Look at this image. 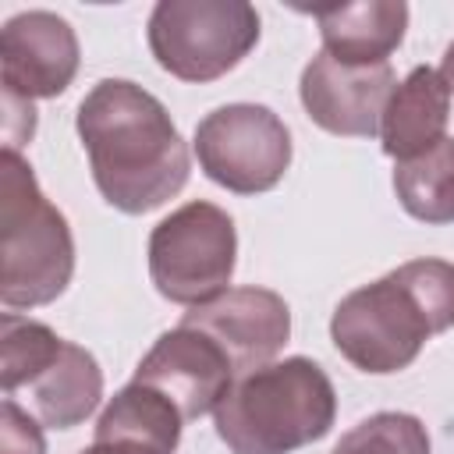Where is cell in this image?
<instances>
[{
  "label": "cell",
  "instance_id": "1",
  "mask_svg": "<svg viewBox=\"0 0 454 454\" xmlns=\"http://www.w3.org/2000/svg\"><path fill=\"white\" fill-rule=\"evenodd\" d=\"M74 128L92 181L114 209L142 216L188 184V145L149 89L128 78L96 82L78 103Z\"/></svg>",
  "mask_w": 454,
  "mask_h": 454
},
{
  "label": "cell",
  "instance_id": "2",
  "mask_svg": "<svg viewBox=\"0 0 454 454\" xmlns=\"http://www.w3.org/2000/svg\"><path fill=\"white\" fill-rule=\"evenodd\" d=\"M454 326V262L408 259L344 294L330 316L333 348L362 372L408 369L429 337Z\"/></svg>",
  "mask_w": 454,
  "mask_h": 454
},
{
  "label": "cell",
  "instance_id": "3",
  "mask_svg": "<svg viewBox=\"0 0 454 454\" xmlns=\"http://www.w3.org/2000/svg\"><path fill=\"white\" fill-rule=\"evenodd\" d=\"M337 394L326 369L291 355L231 383L213 411L231 454H294L333 429Z\"/></svg>",
  "mask_w": 454,
  "mask_h": 454
},
{
  "label": "cell",
  "instance_id": "4",
  "mask_svg": "<svg viewBox=\"0 0 454 454\" xmlns=\"http://www.w3.org/2000/svg\"><path fill=\"white\" fill-rule=\"evenodd\" d=\"M0 195V301L7 312L50 305L74 277L71 223L18 149H4Z\"/></svg>",
  "mask_w": 454,
  "mask_h": 454
},
{
  "label": "cell",
  "instance_id": "5",
  "mask_svg": "<svg viewBox=\"0 0 454 454\" xmlns=\"http://www.w3.org/2000/svg\"><path fill=\"white\" fill-rule=\"evenodd\" d=\"M259 11L245 0H160L145 39L156 64L181 82H216L259 43Z\"/></svg>",
  "mask_w": 454,
  "mask_h": 454
},
{
  "label": "cell",
  "instance_id": "6",
  "mask_svg": "<svg viewBox=\"0 0 454 454\" xmlns=\"http://www.w3.org/2000/svg\"><path fill=\"white\" fill-rule=\"evenodd\" d=\"M153 287L174 305H206L227 291L238 266V231L227 209L213 202H184L149 234Z\"/></svg>",
  "mask_w": 454,
  "mask_h": 454
},
{
  "label": "cell",
  "instance_id": "7",
  "mask_svg": "<svg viewBox=\"0 0 454 454\" xmlns=\"http://www.w3.org/2000/svg\"><path fill=\"white\" fill-rule=\"evenodd\" d=\"M192 145L202 174L234 195H262L277 188L291 167V131L262 103L209 110L195 124Z\"/></svg>",
  "mask_w": 454,
  "mask_h": 454
},
{
  "label": "cell",
  "instance_id": "8",
  "mask_svg": "<svg viewBox=\"0 0 454 454\" xmlns=\"http://www.w3.org/2000/svg\"><path fill=\"white\" fill-rule=\"evenodd\" d=\"M131 380L167 394L184 415V422H192L216 411V404L238 380V372L227 351L209 333L177 323L174 330L156 337V344L135 365Z\"/></svg>",
  "mask_w": 454,
  "mask_h": 454
},
{
  "label": "cell",
  "instance_id": "9",
  "mask_svg": "<svg viewBox=\"0 0 454 454\" xmlns=\"http://www.w3.org/2000/svg\"><path fill=\"white\" fill-rule=\"evenodd\" d=\"M397 78L390 64H344L319 50L298 82V96L312 124L344 138L380 135L383 106Z\"/></svg>",
  "mask_w": 454,
  "mask_h": 454
},
{
  "label": "cell",
  "instance_id": "10",
  "mask_svg": "<svg viewBox=\"0 0 454 454\" xmlns=\"http://www.w3.org/2000/svg\"><path fill=\"white\" fill-rule=\"evenodd\" d=\"M78 35L53 11H21L0 28V89L25 103L67 92L78 74Z\"/></svg>",
  "mask_w": 454,
  "mask_h": 454
},
{
  "label": "cell",
  "instance_id": "11",
  "mask_svg": "<svg viewBox=\"0 0 454 454\" xmlns=\"http://www.w3.org/2000/svg\"><path fill=\"white\" fill-rule=\"evenodd\" d=\"M184 326L209 333L231 358L234 372L245 376L277 362L291 337V309L270 287H227L206 305H195L181 316Z\"/></svg>",
  "mask_w": 454,
  "mask_h": 454
},
{
  "label": "cell",
  "instance_id": "12",
  "mask_svg": "<svg viewBox=\"0 0 454 454\" xmlns=\"http://www.w3.org/2000/svg\"><path fill=\"white\" fill-rule=\"evenodd\" d=\"M450 121V89L436 67H411L404 82L394 85L383 117H380V142L383 153L397 163L422 156L436 142L447 138Z\"/></svg>",
  "mask_w": 454,
  "mask_h": 454
},
{
  "label": "cell",
  "instance_id": "13",
  "mask_svg": "<svg viewBox=\"0 0 454 454\" xmlns=\"http://www.w3.org/2000/svg\"><path fill=\"white\" fill-rule=\"evenodd\" d=\"M319 25L323 50L344 64H387L404 43L408 4L404 0H355L309 11Z\"/></svg>",
  "mask_w": 454,
  "mask_h": 454
},
{
  "label": "cell",
  "instance_id": "14",
  "mask_svg": "<svg viewBox=\"0 0 454 454\" xmlns=\"http://www.w3.org/2000/svg\"><path fill=\"white\" fill-rule=\"evenodd\" d=\"M28 394L32 415L50 429H74L82 426L103 397V369L92 351L82 344L64 340L60 351L28 376L21 387Z\"/></svg>",
  "mask_w": 454,
  "mask_h": 454
},
{
  "label": "cell",
  "instance_id": "15",
  "mask_svg": "<svg viewBox=\"0 0 454 454\" xmlns=\"http://www.w3.org/2000/svg\"><path fill=\"white\" fill-rule=\"evenodd\" d=\"M181 426H184V415L177 411V404L167 394L131 380L99 411L96 440L131 436V440H145V443H156V447L174 454L181 443Z\"/></svg>",
  "mask_w": 454,
  "mask_h": 454
},
{
  "label": "cell",
  "instance_id": "16",
  "mask_svg": "<svg viewBox=\"0 0 454 454\" xmlns=\"http://www.w3.org/2000/svg\"><path fill=\"white\" fill-rule=\"evenodd\" d=\"M394 192L408 216L422 223H454V138L447 135L422 156L397 163Z\"/></svg>",
  "mask_w": 454,
  "mask_h": 454
},
{
  "label": "cell",
  "instance_id": "17",
  "mask_svg": "<svg viewBox=\"0 0 454 454\" xmlns=\"http://www.w3.org/2000/svg\"><path fill=\"white\" fill-rule=\"evenodd\" d=\"M330 454H429V433L408 411H376L351 426Z\"/></svg>",
  "mask_w": 454,
  "mask_h": 454
},
{
  "label": "cell",
  "instance_id": "18",
  "mask_svg": "<svg viewBox=\"0 0 454 454\" xmlns=\"http://www.w3.org/2000/svg\"><path fill=\"white\" fill-rule=\"evenodd\" d=\"M0 454H46L39 419L14 397H4L0 404Z\"/></svg>",
  "mask_w": 454,
  "mask_h": 454
},
{
  "label": "cell",
  "instance_id": "19",
  "mask_svg": "<svg viewBox=\"0 0 454 454\" xmlns=\"http://www.w3.org/2000/svg\"><path fill=\"white\" fill-rule=\"evenodd\" d=\"M35 135V110L32 103L4 92V149H18Z\"/></svg>",
  "mask_w": 454,
  "mask_h": 454
},
{
  "label": "cell",
  "instance_id": "20",
  "mask_svg": "<svg viewBox=\"0 0 454 454\" xmlns=\"http://www.w3.org/2000/svg\"><path fill=\"white\" fill-rule=\"evenodd\" d=\"M82 454H170V450L145 443V440H131V436H106V440L92 436V443Z\"/></svg>",
  "mask_w": 454,
  "mask_h": 454
},
{
  "label": "cell",
  "instance_id": "21",
  "mask_svg": "<svg viewBox=\"0 0 454 454\" xmlns=\"http://www.w3.org/2000/svg\"><path fill=\"white\" fill-rule=\"evenodd\" d=\"M440 78L447 82V89L454 92V43L443 50V60H440Z\"/></svg>",
  "mask_w": 454,
  "mask_h": 454
}]
</instances>
